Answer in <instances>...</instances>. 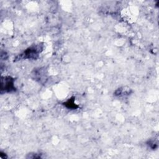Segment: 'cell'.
Instances as JSON below:
<instances>
[{"label": "cell", "instance_id": "1", "mask_svg": "<svg viewBox=\"0 0 159 159\" xmlns=\"http://www.w3.org/2000/svg\"><path fill=\"white\" fill-rule=\"evenodd\" d=\"M43 45L41 43L32 45L20 55L19 59H37L39 53L43 50Z\"/></svg>", "mask_w": 159, "mask_h": 159}, {"label": "cell", "instance_id": "2", "mask_svg": "<svg viewBox=\"0 0 159 159\" xmlns=\"http://www.w3.org/2000/svg\"><path fill=\"white\" fill-rule=\"evenodd\" d=\"M16 88L14 86V80L9 76H1V91L2 93L15 91Z\"/></svg>", "mask_w": 159, "mask_h": 159}, {"label": "cell", "instance_id": "3", "mask_svg": "<svg viewBox=\"0 0 159 159\" xmlns=\"http://www.w3.org/2000/svg\"><path fill=\"white\" fill-rule=\"evenodd\" d=\"M63 105L66 106V107L69 109H76V108L78 107V106H76L75 103V98H71L69 99L67 101L63 103Z\"/></svg>", "mask_w": 159, "mask_h": 159}]
</instances>
